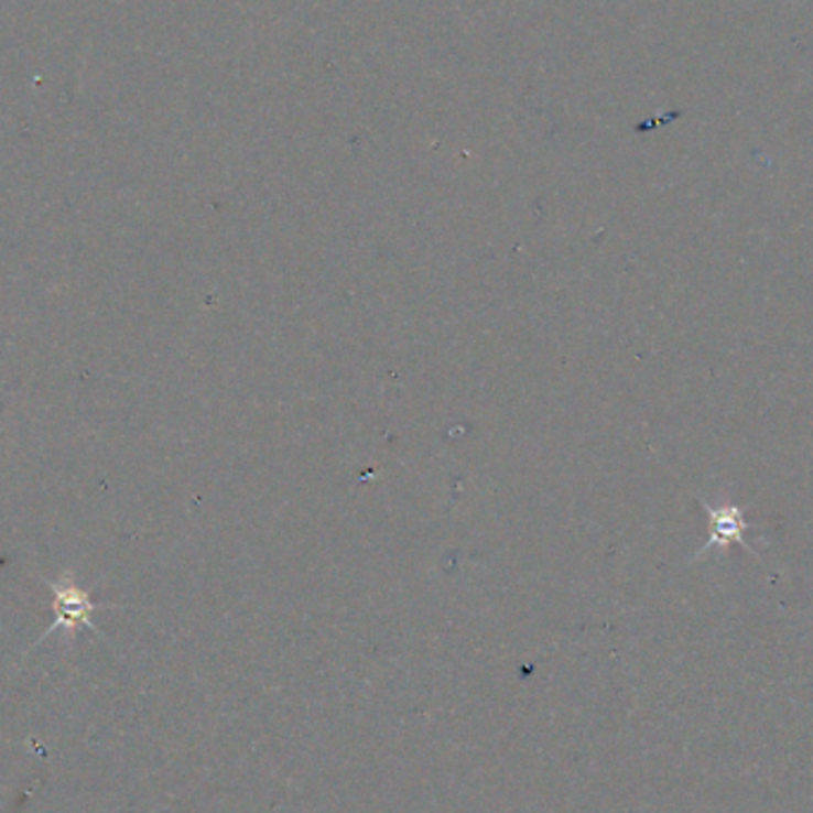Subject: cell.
<instances>
[{
  "mask_svg": "<svg viewBox=\"0 0 813 813\" xmlns=\"http://www.w3.org/2000/svg\"><path fill=\"white\" fill-rule=\"evenodd\" d=\"M45 585L53 590V626L45 630L43 638H48L55 630H77L82 626L96 628L94 626V614L102 609V605L90 599V595L84 587L72 581L69 576H63L59 581H45Z\"/></svg>",
  "mask_w": 813,
  "mask_h": 813,
  "instance_id": "obj_1",
  "label": "cell"
},
{
  "mask_svg": "<svg viewBox=\"0 0 813 813\" xmlns=\"http://www.w3.org/2000/svg\"><path fill=\"white\" fill-rule=\"evenodd\" d=\"M700 507L709 514V521H712V533H709V540L704 542V545L697 550V554L692 556V562H697L702 554H706L714 548H720L726 550L728 545H733V542H737V545H742L747 552L757 554L755 548H749V542L745 538V533L749 529H755L749 521H745V509L737 507V505H728V502H720L716 507H712L706 500H702L700 497Z\"/></svg>",
  "mask_w": 813,
  "mask_h": 813,
  "instance_id": "obj_2",
  "label": "cell"
}]
</instances>
